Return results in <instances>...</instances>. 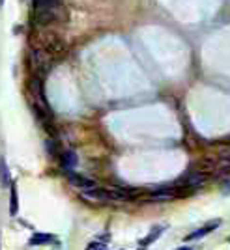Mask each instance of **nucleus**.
Wrapping results in <instances>:
<instances>
[{"label":"nucleus","mask_w":230,"mask_h":250,"mask_svg":"<svg viewBox=\"0 0 230 250\" xmlns=\"http://www.w3.org/2000/svg\"><path fill=\"white\" fill-rule=\"evenodd\" d=\"M10 183H11L10 168L6 165V159L2 157V159H0V185H2V187H10Z\"/></svg>","instance_id":"nucleus-5"},{"label":"nucleus","mask_w":230,"mask_h":250,"mask_svg":"<svg viewBox=\"0 0 230 250\" xmlns=\"http://www.w3.org/2000/svg\"><path fill=\"white\" fill-rule=\"evenodd\" d=\"M178 250H193V249H187V247H182V249H178Z\"/></svg>","instance_id":"nucleus-12"},{"label":"nucleus","mask_w":230,"mask_h":250,"mask_svg":"<svg viewBox=\"0 0 230 250\" xmlns=\"http://www.w3.org/2000/svg\"><path fill=\"white\" fill-rule=\"evenodd\" d=\"M221 220H213V222H209V224H206V226H202L200 229H197V231H193L191 235H187L185 239L187 241H193V239H200V237H204L206 233H209V231H213L215 228H219Z\"/></svg>","instance_id":"nucleus-4"},{"label":"nucleus","mask_w":230,"mask_h":250,"mask_svg":"<svg viewBox=\"0 0 230 250\" xmlns=\"http://www.w3.org/2000/svg\"><path fill=\"white\" fill-rule=\"evenodd\" d=\"M176 196L174 192H170V190H157V192H154V194H150L146 200H150V202H165V200H172Z\"/></svg>","instance_id":"nucleus-7"},{"label":"nucleus","mask_w":230,"mask_h":250,"mask_svg":"<svg viewBox=\"0 0 230 250\" xmlns=\"http://www.w3.org/2000/svg\"><path fill=\"white\" fill-rule=\"evenodd\" d=\"M19 211V200H17V188L15 185H11V194H10V215L15 217Z\"/></svg>","instance_id":"nucleus-9"},{"label":"nucleus","mask_w":230,"mask_h":250,"mask_svg":"<svg viewBox=\"0 0 230 250\" xmlns=\"http://www.w3.org/2000/svg\"><path fill=\"white\" fill-rule=\"evenodd\" d=\"M206 172H193V174H189L185 179H184V185L189 188H197V187H202L204 183H206Z\"/></svg>","instance_id":"nucleus-3"},{"label":"nucleus","mask_w":230,"mask_h":250,"mask_svg":"<svg viewBox=\"0 0 230 250\" xmlns=\"http://www.w3.org/2000/svg\"><path fill=\"white\" fill-rule=\"evenodd\" d=\"M2 4H4V0H0V6H2Z\"/></svg>","instance_id":"nucleus-13"},{"label":"nucleus","mask_w":230,"mask_h":250,"mask_svg":"<svg viewBox=\"0 0 230 250\" xmlns=\"http://www.w3.org/2000/svg\"><path fill=\"white\" fill-rule=\"evenodd\" d=\"M51 241H54V237H52L51 233H34L30 239H28V245L36 247V245H47Z\"/></svg>","instance_id":"nucleus-6"},{"label":"nucleus","mask_w":230,"mask_h":250,"mask_svg":"<svg viewBox=\"0 0 230 250\" xmlns=\"http://www.w3.org/2000/svg\"><path fill=\"white\" fill-rule=\"evenodd\" d=\"M36 6V17L38 22L47 24L52 22L56 17V8H58V0H34Z\"/></svg>","instance_id":"nucleus-1"},{"label":"nucleus","mask_w":230,"mask_h":250,"mask_svg":"<svg viewBox=\"0 0 230 250\" xmlns=\"http://www.w3.org/2000/svg\"><path fill=\"white\" fill-rule=\"evenodd\" d=\"M62 165H64V168H68V170H71V168L77 167V155H75V151H71V149L64 151L62 153Z\"/></svg>","instance_id":"nucleus-8"},{"label":"nucleus","mask_w":230,"mask_h":250,"mask_svg":"<svg viewBox=\"0 0 230 250\" xmlns=\"http://www.w3.org/2000/svg\"><path fill=\"white\" fill-rule=\"evenodd\" d=\"M163 229H165V226H156V228L150 231V235H148V237H144V239L140 241V245H142V247H146V245H152V243H154V241H156L157 237L161 235V231H163Z\"/></svg>","instance_id":"nucleus-10"},{"label":"nucleus","mask_w":230,"mask_h":250,"mask_svg":"<svg viewBox=\"0 0 230 250\" xmlns=\"http://www.w3.org/2000/svg\"><path fill=\"white\" fill-rule=\"evenodd\" d=\"M86 250H107V247L101 245V243H90V245L86 247Z\"/></svg>","instance_id":"nucleus-11"},{"label":"nucleus","mask_w":230,"mask_h":250,"mask_svg":"<svg viewBox=\"0 0 230 250\" xmlns=\"http://www.w3.org/2000/svg\"><path fill=\"white\" fill-rule=\"evenodd\" d=\"M68 181H69L75 188H81L83 192L84 190L95 188L94 179H90V177H86V176H81V174H75V172H69V174H68Z\"/></svg>","instance_id":"nucleus-2"}]
</instances>
